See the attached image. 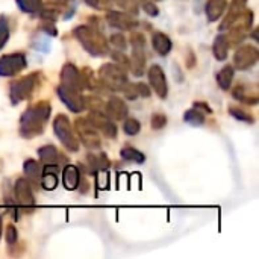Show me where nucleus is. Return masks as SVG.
<instances>
[{
    "label": "nucleus",
    "instance_id": "de8ad7c7",
    "mask_svg": "<svg viewBox=\"0 0 259 259\" xmlns=\"http://www.w3.org/2000/svg\"><path fill=\"white\" fill-rule=\"evenodd\" d=\"M153 2H159V0H153Z\"/></svg>",
    "mask_w": 259,
    "mask_h": 259
},
{
    "label": "nucleus",
    "instance_id": "b1692460",
    "mask_svg": "<svg viewBox=\"0 0 259 259\" xmlns=\"http://www.w3.org/2000/svg\"><path fill=\"white\" fill-rule=\"evenodd\" d=\"M234 71H235L234 65H226L217 73V83L223 91H228L231 88L234 82Z\"/></svg>",
    "mask_w": 259,
    "mask_h": 259
},
{
    "label": "nucleus",
    "instance_id": "aec40b11",
    "mask_svg": "<svg viewBox=\"0 0 259 259\" xmlns=\"http://www.w3.org/2000/svg\"><path fill=\"white\" fill-rule=\"evenodd\" d=\"M228 8V0H208L205 6V12L208 21H217L222 18L223 12Z\"/></svg>",
    "mask_w": 259,
    "mask_h": 259
},
{
    "label": "nucleus",
    "instance_id": "c756f323",
    "mask_svg": "<svg viewBox=\"0 0 259 259\" xmlns=\"http://www.w3.org/2000/svg\"><path fill=\"white\" fill-rule=\"evenodd\" d=\"M229 114H231L235 120H240V121H244V123H249V124H253V123H255V117L250 115L247 111L238 108V106H229Z\"/></svg>",
    "mask_w": 259,
    "mask_h": 259
},
{
    "label": "nucleus",
    "instance_id": "9b49d317",
    "mask_svg": "<svg viewBox=\"0 0 259 259\" xmlns=\"http://www.w3.org/2000/svg\"><path fill=\"white\" fill-rule=\"evenodd\" d=\"M106 21L109 23V26L120 29V30H126V32H132L140 24L138 20L134 18V15L127 12H121V11H108Z\"/></svg>",
    "mask_w": 259,
    "mask_h": 259
},
{
    "label": "nucleus",
    "instance_id": "4be33fe9",
    "mask_svg": "<svg viewBox=\"0 0 259 259\" xmlns=\"http://www.w3.org/2000/svg\"><path fill=\"white\" fill-rule=\"evenodd\" d=\"M229 41L226 38V35H219L214 39L212 44V53L215 56L217 61H225L228 58V52H229Z\"/></svg>",
    "mask_w": 259,
    "mask_h": 259
},
{
    "label": "nucleus",
    "instance_id": "cd10ccee",
    "mask_svg": "<svg viewBox=\"0 0 259 259\" xmlns=\"http://www.w3.org/2000/svg\"><path fill=\"white\" fill-rule=\"evenodd\" d=\"M184 120L191 126H202L206 120V114H203L202 111H199L197 108L193 106L191 109H188L184 114Z\"/></svg>",
    "mask_w": 259,
    "mask_h": 259
},
{
    "label": "nucleus",
    "instance_id": "393cba45",
    "mask_svg": "<svg viewBox=\"0 0 259 259\" xmlns=\"http://www.w3.org/2000/svg\"><path fill=\"white\" fill-rule=\"evenodd\" d=\"M120 156L126 162H135V164H144L146 162V155L141 153L140 150H137L135 147H131V146H124L120 150Z\"/></svg>",
    "mask_w": 259,
    "mask_h": 259
},
{
    "label": "nucleus",
    "instance_id": "5701e85b",
    "mask_svg": "<svg viewBox=\"0 0 259 259\" xmlns=\"http://www.w3.org/2000/svg\"><path fill=\"white\" fill-rule=\"evenodd\" d=\"M38 156H39L41 162H44V164H56L58 165V162L61 159V155H59L58 149L55 146H50V144H47L44 147H39L38 149Z\"/></svg>",
    "mask_w": 259,
    "mask_h": 259
},
{
    "label": "nucleus",
    "instance_id": "f8f14e48",
    "mask_svg": "<svg viewBox=\"0 0 259 259\" xmlns=\"http://www.w3.org/2000/svg\"><path fill=\"white\" fill-rule=\"evenodd\" d=\"M58 96L61 99V102L71 111V112H82L87 106H85V97L82 96V93L79 91H73V90H67L64 87H58Z\"/></svg>",
    "mask_w": 259,
    "mask_h": 259
},
{
    "label": "nucleus",
    "instance_id": "39448f33",
    "mask_svg": "<svg viewBox=\"0 0 259 259\" xmlns=\"http://www.w3.org/2000/svg\"><path fill=\"white\" fill-rule=\"evenodd\" d=\"M39 73H30L29 76H24L21 79L12 80L9 85V99L12 102V105H18L20 102L29 99L35 88L38 87V80H39Z\"/></svg>",
    "mask_w": 259,
    "mask_h": 259
},
{
    "label": "nucleus",
    "instance_id": "f3484780",
    "mask_svg": "<svg viewBox=\"0 0 259 259\" xmlns=\"http://www.w3.org/2000/svg\"><path fill=\"white\" fill-rule=\"evenodd\" d=\"M62 182H64V187L68 191L77 190L79 184H80V171H79V168L76 165H73V164L65 165L64 171H62Z\"/></svg>",
    "mask_w": 259,
    "mask_h": 259
},
{
    "label": "nucleus",
    "instance_id": "2f4dec72",
    "mask_svg": "<svg viewBox=\"0 0 259 259\" xmlns=\"http://www.w3.org/2000/svg\"><path fill=\"white\" fill-rule=\"evenodd\" d=\"M117 3H118V6L124 11V12H127V14H131V15H137L138 14V11H140V8H138V0H117Z\"/></svg>",
    "mask_w": 259,
    "mask_h": 259
},
{
    "label": "nucleus",
    "instance_id": "4468645a",
    "mask_svg": "<svg viewBox=\"0 0 259 259\" xmlns=\"http://www.w3.org/2000/svg\"><path fill=\"white\" fill-rule=\"evenodd\" d=\"M147 76H149L150 87L158 94V97L165 99L168 96V85H167L165 73L161 68V65H158V64L150 65V68L147 70Z\"/></svg>",
    "mask_w": 259,
    "mask_h": 259
},
{
    "label": "nucleus",
    "instance_id": "dca6fc26",
    "mask_svg": "<svg viewBox=\"0 0 259 259\" xmlns=\"http://www.w3.org/2000/svg\"><path fill=\"white\" fill-rule=\"evenodd\" d=\"M58 173H59V168L56 164H46L44 165V170L41 173V182L39 185L47 190V191H52L56 188L58 185Z\"/></svg>",
    "mask_w": 259,
    "mask_h": 259
},
{
    "label": "nucleus",
    "instance_id": "f704fd0d",
    "mask_svg": "<svg viewBox=\"0 0 259 259\" xmlns=\"http://www.w3.org/2000/svg\"><path fill=\"white\" fill-rule=\"evenodd\" d=\"M85 3L97 11H108L114 5V0H85Z\"/></svg>",
    "mask_w": 259,
    "mask_h": 259
},
{
    "label": "nucleus",
    "instance_id": "1a4fd4ad",
    "mask_svg": "<svg viewBox=\"0 0 259 259\" xmlns=\"http://www.w3.org/2000/svg\"><path fill=\"white\" fill-rule=\"evenodd\" d=\"M259 59V50L255 46L244 44L234 55V68L237 70H249Z\"/></svg>",
    "mask_w": 259,
    "mask_h": 259
},
{
    "label": "nucleus",
    "instance_id": "a18cd8bd",
    "mask_svg": "<svg viewBox=\"0 0 259 259\" xmlns=\"http://www.w3.org/2000/svg\"><path fill=\"white\" fill-rule=\"evenodd\" d=\"M0 238H2V215H0Z\"/></svg>",
    "mask_w": 259,
    "mask_h": 259
},
{
    "label": "nucleus",
    "instance_id": "7ed1b4c3",
    "mask_svg": "<svg viewBox=\"0 0 259 259\" xmlns=\"http://www.w3.org/2000/svg\"><path fill=\"white\" fill-rule=\"evenodd\" d=\"M99 80L111 91H123L127 80V71L118 64H103L99 70Z\"/></svg>",
    "mask_w": 259,
    "mask_h": 259
},
{
    "label": "nucleus",
    "instance_id": "423d86ee",
    "mask_svg": "<svg viewBox=\"0 0 259 259\" xmlns=\"http://www.w3.org/2000/svg\"><path fill=\"white\" fill-rule=\"evenodd\" d=\"M74 129L79 141H82L88 150H99L102 147L100 132L90 123L88 118H76Z\"/></svg>",
    "mask_w": 259,
    "mask_h": 259
},
{
    "label": "nucleus",
    "instance_id": "79ce46f5",
    "mask_svg": "<svg viewBox=\"0 0 259 259\" xmlns=\"http://www.w3.org/2000/svg\"><path fill=\"white\" fill-rule=\"evenodd\" d=\"M41 29H42L44 32H47L49 35H52V36H56V35H58V30H56V27H55L53 21H47V20H44V23H42Z\"/></svg>",
    "mask_w": 259,
    "mask_h": 259
},
{
    "label": "nucleus",
    "instance_id": "0eeeda50",
    "mask_svg": "<svg viewBox=\"0 0 259 259\" xmlns=\"http://www.w3.org/2000/svg\"><path fill=\"white\" fill-rule=\"evenodd\" d=\"M27 67V59L24 53H11L0 58V76L2 77H11L17 76Z\"/></svg>",
    "mask_w": 259,
    "mask_h": 259
},
{
    "label": "nucleus",
    "instance_id": "a211bd4d",
    "mask_svg": "<svg viewBox=\"0 0 259 259\" xmlns=\"http://www.w3.org/2000/svg\"><path fill=\"white\" fill-rule=\"evenodd\" d=\"M129 68L134 76H143L146 70V52L144 49H134L132 56L129 58Z\"/></svg>",
    "mask_w": 259,
    "mask_h": 259
},
{
    "label": "nucleus",
    "instance_id": "c9c22d12",
    "mask_svg": "<svg viewBox=\"0 0 259 259\" xmlns=\"http://www.w3.org/2000/svg\"><path fill=\"white\" fill-rule=\"evenodd\" d=\"M138 2H140L141 8L144 9V12H146L147 15L156 17V15L159 14V9H158V6L153 3V0H138Z\"/></svg>",
    "mask_w": 259,
    "mask_h": 259
},
{
    "label": "nucleus",
    "instance_id": "7c9ffc66",
    "mask_svg": "<svg viewBox=\"0 0 259 259\" xmlns=\"http://www.w3.org/2000/svg\"><path fill=\"white\" fill-rule=\"evenodd\" d=\"M123 131L126 135H137L140 131H141V124L137 118H124V123H123Z\"/></svg>",
    "mask_w": 259,
    "mask_h": 259
},
{
    "label": "nucleus",
    "instance_id": "37998d69",
    "mask_svg": "<svg viewBox=\"0 0 259 259\" xmlns=\"http://www.w3.org/2000/svg\"><path fill=\"white\" fill-rule=\"evenodd\" d=\"M135 88H137L138 96H141V97H149V96H150V88H149L144 82L135 83Z\"/></svg>",
    "mask_w": 259,
    "mask_h": 259
},
{
    "label": "nucleus",
    "instance_id": "72a5a7b5",
    "mask_svg": "<svg viewBox=\"0 0 259 259\" xmlns=\"http://www.w3.org/2000/svg\"><path fill=\"white\" fill-rule=\"evenodd\" d=\"M9 39V26L5 17H0V50L5 47V44Z\"/></svg>",
    "mask_w": 259,
    "mask_h": 259
},
{
    "label": "nucleus",
    "instance_id": "a19ab883",
    "mask_svg": "<svg viewBox=\"0 0 259 259\" xmlns=\"http://www.w3.org/2000/svg\"><path fill=\"white\" fill-rule=\"evenodd\" d=\"M123 93H124L126 99H129V100H134V99H137V97H138V93H137L135 83H131V82H127V83H126V87H124Z\"/></svg>",
    "mask_w": 259,
    "mask_h": 259
},
{
    "label": "nucleus",
    "instance_id": "58836bf2",
    "mask_svg": "<svg viewBox=\"0 0 259 259\" xmlns=\"http://www.w3.org/2000/svg\"><path fill=\"white\" fill-rule=\"evenodd\" d=\"M111 58H112V61L115 64L121 65L123 68H126V70L129 68V58L124 53H121V52H112L111 53Z\"/></svg>",
    "mask_w": 259,
    "mask_h": 259
},
{
    "label": "nucleus",
    "instance_id": "f03ea898",
    "mask_svg": "<svg viewBox=\"0 0 259 259\" xmlns=\"http://www.w3.org/2000/svg\"><path fill=\"white\" fill-rule=\"evenodd\" d=\"M73 35L76 36V39L80 42V46L93 56L100 58V56H106L109 53V46L108 41L105 39L102 30L93 27V26H77L73 30Z\"/></svg>",
    "mask_w": 259,
    "mask_h": 259
},
{
    "label": "nucleus",
    "instance_id": "f257e3e1",
    "mask_svg": "<svg viewBox=\"0 0 259 259\" xmlns=\"http://www.w3.org/2000/svg\"><path fill=\"white\" fill-rule=\"evenodd\" d=\"M52 108L47 100H41L30 105L20 118V135L26 140H32L44 132V126L50 117Z\"/></svg>",
    "mask_w": 259,
    "mask_h": 259
},
{
    "label": "nucleus",
    "instance_id": "20e7f679",
    "mask_svg": "<svg viewBox=\"0 0 259 259\" xmlns=\"http://www.w3.org/2000/svg\"><path fill=\"white\" fill-rule=\"evenodd\" d=\"M53 132L58 137V140L61 141V144L71 153L79 150L80 141L77 138V135L73 131V126L68 120V117H65L64 114H59L55 117L53 120Z\"/></svg>",
    "mask_w": 259,
    "mask_h": 259
},
{
    "label": "nucleus",
    "instance_id": "2eb2a0df",
    "mask_svg": "<svg viewBox=\"0 0 259 259\" xmlns=\"http://www.w3.org/2000/svg\"><path fill=\"white\" fill-rule=\"evenodd\" d=\"M111 120H124L127 117V105L123 99L117 97V96H112L109 97V100L106 102L105 105V111H103Z\"/></svg>",
    "mask_w": 259,
    "mask_h": 259
},
{
    "label": "nucleus",
    "instance_id": "6e6552de",
    "mask_svg": "<svg viewBox=\"0 0 259 259\" xmlns=\"http://www.w3.org/2000/svg\"><path fill=\"white\" fill-rule=\"evenodd\" d=\"M14 197H15V203L26 209L27 212L33 209L35 206V199H33V193L30 188V184L26 178H20L17 179L15 185H14Z\"/></svg>",
    "mask_w": 259,
    "mask_h": 259
},
{
    "label": "nucleus",
    "instance_id": "e433bc0d",
    "mask_svg": "<svg viewBox=\"0 0 259 259\" xmlns=\"http://www.w3.org/2000/svg\"><path fill=\"white\" fill-rule=\"evenodd\" d=\"M131 44L134 49H146V36L141 32H132L131 35Z\"/></svg>",
    "mask_w": 259,
    "mask_h": 259
},
{
    "label": "nucleus",
    "instance_id": "49530a36",
    "mask_svg": "<svg viewBox=\"0 0 259 259\" xmlns=\"http://www.w3.org/2000/svg\"><path fill=\"white\" fill-rule=\"evenodd\" d=\"M61 2H68V0H61Z\"/></svg>",
    "mask_w": 259,
    "mask_h": 259
},
{
    "label": "nucleus",
    "instance_id": "412c9836",
    "mask_svg": "<svg viewBox=\"0 0 259 259\" xmlns=\"http://www.w3.org/2000/svg\"><path fill=\"white\" fill-rule=\"evenodd\" d=\"M23 170H24V175H26L29 184L39 185V182H41V168H39V164L35 159H26L24 165H23Z\"/></svg>",
    "mask_w": 259,
    "mask_h": 259
},
{
    "label": "nucleus",
    "instance_id": "9d476101",
    "mask_svg": "<svg viewBox=\"0 0 259 259\" xmlns=\"http://www.w3.org/2000/svg\"><path fill=\"white\" fill-rule=\"evenodd\" d=\"M90 123L106 138H117V126L114 124V120H111L105 112L102 111H91L88 115Z\"/></svg>",
    "mask_w": 259,
    "mask_h": 259
},
{
    "label": "nucleus",
    "instance_id": "473e14b6",
    "mask_svg": "<svg viewBox=\"0 0 259 259\" xmlns=\"http://www.w3.org/2000/svg\"><path fill=\"white\" fill-rule=\"evenodd\" d=\"M150 124L155 131H159V129H164L167 126V117L161 112H155L150 118Z\"/></svg>",
    "mask_w": 259,
    "mask_h": 259
},
{
    "label": "nucleus",
    "instance_id": "c03bdc74",
    "mask_svg": "<svg viewBox=\"0 0 259 259\" xmlns=\"http://www.w3.org/2000/svg\"><path fill=\"white\" fill-rule=\"evenodd\" d=\"M194 108H197V109L202 111L203 114H212V109H211L205 102H196V103H194Z\"/></svg>",
    "mask_w": 259,
    "mask_h": 259
},
{
    "label": "nucleus",
    "instance_id": "6ab92c4d",
    "mask_svg": "<svg viewBox=\"0 0 259 259\" xmlns=\"http://www.w3.org/2000/svg\"><path fill=\"white\" fill-rule=\"evenodd\" d=\"M152 46L155 49V52L161 56H167L171 49H173V42L170 39L168 35L162 33V32H155L152 36Z\"/></svg>",
    "mask_w": 259,
    "mask_h": 259
},
{
    "label": "nucleus",
    "instance_id": "ea45409f",
    "mask_svg": "<svg viewBox=\"0 0 259 259\" xmlns=\"http://www.w3.org/2000/svg\"><path fill=\"white\" fill-rule=\"evenodd\" d=\"M5 238H6V241H8L9 246H12V244L17 243V240H18V232H17V228H15L14 225H9V226L6 228Z\"/></svg>",
    "mask_w": 259,
    "mask_h": 259
},
{
    "label": "nucleus",
    "instance_id": "ddd939ff",
    "mask_svg": "<svg viewBox=\"0 0 259 259\" xmlns=\"http://www.w3.org/2000/svg\"><path fill=\"white\" fill-rule=\"evenodd\" d=\"M61 87H64L67 90L79 91V93H82V90H83L80 70H77L70 62L68 64H64V67L61 70Z\"/></svg>",
    "mask_w": 259,
    "mask_h": 259
},
{
    "label": "nucleus",
    "instance_id": "4c0bfd02",
    "mask_svg": "<svg viewBox=\"0 0 259 259\" xmlns=\"http://www.w3.org/2000/svg\"><path fill=\"white\" fill-rule=\"evenodd\" d=\"M109 41H111V44H112L114 47H117L118 50H126V49H127V41H126V38H124L121 33H112L111 38H109Z\"/></svg>",
    "mask_w": 259,
    "mask_h": 259
},
{
    "label": "nucleus",
    "instance_id": "c85d7f7f",
    "mask_svg": "<svg viewBox=\"0 0 259 259\" xmlns=\"http://www.w3.org/2000/svg\"><path fill=\"white\" fill-rule=\"evenodd\" d=\"M15 3L26 14H35L42 8V0H15Z\"/></svg>",
    "mask_w": 259,
    "mask_h": 259
},
{
    "label": "nucleus",
    "instance_id": "a878e982",
    "mask_svg": "<svg viewBox=\"0 0 259 259\" xmlns=\"http://www.w3.org/2000/svg\"><path fill=\"white\" fill-rule=\"evenodd\" d=\"M80 76H82V85L83 88H88V90H93V91H99L102 82L99 80V77L94 76V71L88 67L82 68L80 70Z\"/></svg>",
    "mask_w": 259,
    "mask_h": 259
},
{
    "label": "nucleus",
    "instance_id": "bb28decb",
    "mask_svg": "<svg viewBox=\"0 0 259 259\" xmlns=\"http://www.w3.org/2000/svg\"><path fill=\"white\" fill-rule=\"evenodd\" d=\"M234 99H237L238 102L247 103V105H256L258 103V96L256 94H246V87L244 85H237L232 91Z\"/></svg>",
    "mask_w": 259,
    "mask_h": 259
}]
</instances>
